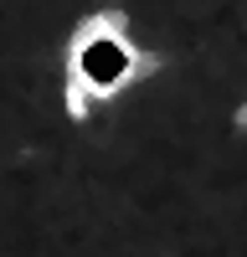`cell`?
<instances>
[{"label":"cell","instance_id":"cell-1","mask_svg":"<svg viewBox=\"0 0 247 257\" xmlns=\"http://www.w3.org/2000/svg\"><path fill=\"white\" fill-rule=\"evenodd\" d=\"M82 41H88V52L77 57V72H88V103H98L134 77V47L108 31H88Z\"/></svg>","mask_w":247,"mask_h":257}]
</instances>
